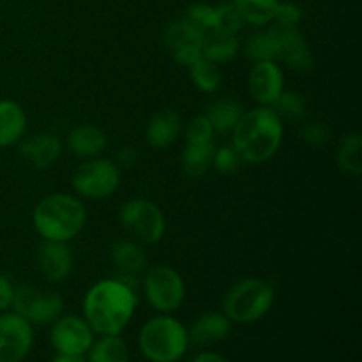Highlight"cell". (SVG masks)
<instances>
[{"label":"cell","instance_id":"6da1fadb","mask_svg":"<svg viewBox=\"0 0 362 362\" xmlns=\"http://www.w3.org/2000/svg\"><path fill=\"white\" fill-rule=\"evenodd\" d=\"M136 278L119 274L101 279L87 290L83 297V315L95 336L122 334L133 320L138 306Z\"/></svg>","mask_w":362,"mask_h":362},{"label":"cell","instance_id":"7a4b0ae2","mask_svg":"<svg viewBox=\"0 0 362 362\" xmlns=\"http://www.w3.org/2000/svg\"><path fill=\"white\" fill-rule=\"evenodd\" d=\"M285 136L283 120L271 106H257L244 112L232 131V147L243 163L262 165L278 154Z\"/></svg>","mask_w":362,"mask_h":362},{"label":"cell","instance_id":"3957f363","mask_svg":"<svg viewBox=\"0 0 362 362\" xmlns=\"http://www.w3.org/2000/svg\"><path fill=\"white\" fill-rule=\"evenodd\" d=\"M87 223L83 202L74 194L53 193L42 198L32 212V225L42 240L71 243Z\"/></svg>","mask_w":362,"mask_h":362},{"label":"cell","instance_id":"277c9868","mask_svg":"<svg viewBox=\"0 0 362 362\" xmlns=\"http://www.w3.org/2000/svg\"><path fill=\"white\" fill-rule=\"evenodd\" d=\"M189 345L187 327L172 315L158 313L138 332V349L148 362H179Z\"/></svg>","mask_w":362,"mask_h":362},{"label":"cell","instance_id":"5b68a950","mask_svg":"<svg viewBox=\"0 0 362 362\" xmlns=\"http://www.w3.org/2000/svg\"><path fill=\"white\" fill-rule=\"evenodd\" d=\"M276 293L262 278H244L228 288L223 299V313L232 324L250 325L262 320L274 306Z\"/></svg>","mask_w":362,"mask_h":362},{"label":"cell","instance_id":"8992f818","mask_svg":"<svg viewBox=\"0 0 362 362\" xmlns=\"http://www.w3.org/2000/svg\"><path fill=\"white\" fill-rule=\"evenodd\" d=\"M119 221L131 239L147 246L161 243L166 233L165 214L158 204L147 198L126 202L119 212Z\"/></svg>","mask_w":362,"mask_h":362},{"label":"cell","instance_id":"52a82bcc","mask_svg":"<svg viewBox=\"0 0 362 362\" xmlns=\"http://www.w3.org/2000/svg\"><path fill=\"white\" fill-rule=\"evenodd\" d=\"M144 296L152 310L163 315H172L186 299V283L179 271L165 264L148 269L141 281Z\"/></svg>","mask_w":362,"mask_h":362},{"label":"cell","instance_id":"ba28073f","mask_svg":"<svg viewBox=\"0 0 362 362\" xmlns=\"http://www.w3.org/2000/svg\"><path fill=\"white\" fill-rule=\"evenodd\" d=\"M120 168L115 161L105 158L85 159L73 173L71 186L78 198L105 200L120 187Z\"/></svg>","mask_w":362,"mask_h":362},{"label":"cell","instance_id":"9c48e42d","mask_svg":"<svg viewBox=\"0 0 362 362\" xmlns=\"http://www.w3.org/2000/svg\"><path fill=\"white\" fill-rule=\"evenodd\" d=\"M64 297L52 290L35 288L30 285L14 286L11 310L23 317L32 325H52L64 315Z\"/></svg>","mask_w":362,"mask_h":362},{"label":"cell","instance_id":"30bf717a","mask_svg":"<svg viewBox=\"0 0 362 362\" xmlns=\"http://www.w3.org/2000/svg\"><path fill=\"white\" fill-rule=\"evenodd\" d=\"M94 339V331L80 315H60L49 329V343L57 354L85 356Z\"/></svg>","mask_w":362,"mask_h":362},{"label":"cell","instance_id":"8fae6325","mask_svg":"<svg viewBox=\"0 0 362 362\" xmlns=\"http://www.w3.org/2000/svg\"><path fill=\"white\" fill-rule=\"evenodd\" d=\"M34 345V325L14 311L0 313V362H23Z\"/></svg>","mask_w":362,"mask_h":362},{"label":"cell","instance_id":"7c38bea8","mask_svg":"<svg viewBox=\"0 0 362 362\" xmlns=\"http://www.w3.org/2000/svg\"><path fill=\"white\" fill-rule=\"evenodd\" d=\"M202 35H198L182 18L172 20L163 30V45L175 64L189 67L202 59Z\"/></svg>","mask_w":362,"mask_h":362},{"label":"cell","instance_id":"4fadbf2b","mask_svg":"<svg viewBox=\"0 0 362 362\" xmlns=\"http://www.w3.org/2000/svg\"><path fill=\"white\" fill-rule=\"evenodd\" d=\"M247 90L258 106H272L285 90V74L278 62H255L247 74Z\"/></svg>","mask_w":362,"mask_h":362},{"label":"cell","instance_id":"5bb4252c","mask_svg":"<svg viewBox=\"0 0 362 362\" xmlns=\"http://www.w3.org/2000/svg\"><path fill=\"white\" fill-rule=\"evenodd\" d=\"M278 32V62L286 64L297 73H306L315 66V57L310 42L297 27L274 25Z\"/></svg>","mask_w":362,"mask_h":362},{"label":"cell","instance_id":"9a60e30c","mask_svg":"<svg viewBox=\"0 0 362 362\" xmlns=\"http://www.w3.org/2000/svg\"><path fill=\"white\" fill-rule=\"evenodd\" d=\"M37 267L49 283L66 281L74 267V255L69 243L42 240L37 250Z\"/></svg>","mask_w":362,"mask_h":362},{"label":"cell","instance_id":"2e32d148","mask_svg":"<svg viewBox=\"0 0 362 362\" xmlns=\"http://www.w3.org/2000/svg\"><path fill=\"white\" fill-rule=\"evenodd\" d=\"M64 144L57 134L37 133L32 136L21 138L18 144V152L23 156L35 170H46L59 161Z\"/></svg>","mask_w":362,"mask_h":362},{"label":"cell","instance_id":"e0dca14e","mask_svg":"<svg viewBox=\"0 0 362 362\" xmlns=\"http://www.w3.org/2000/svg\"><path fill=\"white\" fill-rule=\"evenodd\" d=\"M232 322L223 311H209L193 322L187 332L189 341L197 346H212L225 341L232 332Z\"/></svg>","mask_w":362,"mask_h":362},{"label":"cell","instance_id":"ac0fdd59","mask_svg":"<svg viewBox=\"0 0 362 362\" xmlns=\"http://www.w3.org/2000/svg\"><path fill=\"white\" fill-rule=\"evenodd\" d=\"M182 131V119L172 108L159 110L151 117L145 127V140L152 148H168L175 144Z\"/></svg>","mask_w":362,"mask_h":362},{"label":"cell","instance_id":"d6986e66","mask_svg":"<svg viewBox=\"0 0 362 362\" xmlns=\"http://www.w3.org/2000/svg\"><path fill=\"white\" fill-rule=\"evenodd\" d=\"M108 145L105 131L92 124H81L67 134V148L80 159H94L105 152Z\"/></svg>","mask_w":362,"mask_h":362},{"label":"cell","instance_id":"ffe728a7","mask_svg":"<svg viewBox=\"0 0 362 362\" xmlns=\"http://www.w3.org/2000/svg\"><path fill=\"white\" fill-rule=\"evenodd\" d=\"M27 113L20 103L0 99V148L20 144L27 133Z\"/></svg>","mask_w":362,"mask_h":362},{"label":"cell","instance_id":"44dd1931","mask_svg":"<svg viewBox=\"0 0 362 362\" xmlns=\"http://www.w3.org/2000/svg\"><path fill=\"white\" fill-rule=\"evenodd\" d=\"M110 258L117 267L119 274L138 278L147 269V253L144 246L133 239H122L113 243L110 250Z\"/></svg>","mask_w":362,"mask_h":362},{"label":"cell","instance_id":"7402d4cb","mask_svg":"<svg viewBox=\"0 0 362 362\" xmlns=\"http://www.w3.org/2000/svg\"><path fill=\"white\" fill-rule=\"evenodd\" d=\"M214 141L212 144H186L180 156V168L187 179H200L212 168L214 159Z\"/></svg>","mask_w":362,"mask_h":362},{"label":"cell","instance_id":"603a6c76","mask_svg":"<svg viewBox=\"0 0 362 362\" xmlns=\"http://www.w3.org/2000/svg\"><path fill=\"white\" fill-rule=\"evenodd\" d=\"M244 112H246V110L240 105V101L232 98H221L216 99L214 103H211L209 108L205 110L204 115L211 120L216 133L226 134L232 133L233 127L237 126V122H239V119L243 117Z\"/></svg>","mask_w":362,"mask_h":362},{"label":"cell","instance_id":"cb8c5ba5","mask_svg":"<svg viewBox=\"0 0 362 362\" xmlns=\"http://www.w3.org/2000/svg\"><path fill=\"white\" fill-rule=\"evenodd\" d=\"M129 346L120 338V334L99 336L85 354L87 362H129Z\"/></svg>","mask_w":362,"mask_h":362},{"label":"cell","instance_id":"d4e9b609","mask_svg":"<svg viewBox=\"0 0 362 362\" xmlns=\"http://www.w3.org/2000/svg\"><path fill=\"white\" fill-rule=\"evenodd\" d=\"M237 53H239V39H237V35L211 32L202 41V57L218 64V66L233 60Z\"/></svg>","mask_w":362,"mask_h":362},{"label":"cell","instance_id":"484cf974","mask_svg":"<svg viewBox=\"0 0 362 362\" xmlns=\"http://www.w3.org/2000/svg\"><path fill=\"white\" fill-rule=\"evenodd\" d=\"M336 163L338 168L345 173L346 177H357L362 172V136L359 133H346L343 134L338 144V152H336Z\"/></svg>","mask_w":362,"mask_h":362},{"label":"cell","instance_id":"4316f807","mask_svg":"<svg viewBox=\"0 0 362 362\" xmlns=\"http://www.w3.org/2000/svg\"><path fill=\"white\" fill-rule=\"evenodd\" d=\"M244 52H246L247 59L253 62H262V60L278 62V32H276L274 25L255 32L247 39Z\"/></svg>","mask_w":362,"mask_h":362},{"label":"cell","instance_id":"83f0119b","mask_svg":"<svg viewBox=\"0 0 362 362\" xmlns=\"http://www.w3.org/2000/svg\"><path fill=\"white\" fill-rule=\"evenodd\" d=\"M244 23L253 27H267L274 21L279 0H232Z\"/></svg>","mask_w":362,"mask_h":362},{"label":"cell","instance_id":"f1b7e54d","mask_svg":"<svg viewBox=\"0 0 362 362\" xmlns=\"http://www.w3.org/2000/svg\"><path fill=\"white\" fill-rule=\"evenodd\" d=\"M187 71H189V78L194 87L198 90L205 92V94H214L221 87V69H219L218 64L211 62V60L204 59V57L198 59L194 64H191Z\"/></svg>","mask_w":362,"mask_h":362},{"label":"cell","instance_id":"f546056e","mask_svg":"<svg viewBox=\"0 0 362 362\" xmlns=\"http://www.w3.org/2000/svg\"><path fill=\"white\" fill-rule=\"evenodd\" d=\"M184 21L197 32L198 35H202V39L205 35H209L211 32H214L216 27V14H214V6H209V4L197 2L191 4L186 9V13L182 14Z\"/></svg>","mask_w":362,"mask_h":362},{"label":"cell","instance_id":"4dcf8cb0","mask_svg":"<svg viewBox=\"0 0 362 362\" xmlns=\"http://www.w3.org/2000/svg\"><path fill=\"white\" fill-rule=\"evenodd\" d=\"M271 108L278 113L281 120H300L306 115V99L300 92L283 90Z\"/></svg>","mask_w":362,"mask_h":362},{"label":"cell","instance_id":"1f68e13d","mask_svg":"<svg viewBox=\"0 0 362 362\" xmlns=\"http://www.w3.org/2000/svg\"><path fill=\"white\" fill-rule=\"evenodd\" d=\"M216 14V27L214 32H221V34H232L237 35L244 27V20L240 18L239 11L235 9L233 2H223L214 6Z\"/></svg>","mask_w":362,"mask_h":362},{"label":"cell","instance_id":"d6a6232c","mask_svg":"<svg viewBox=\"0 0 362 362\" xmlns=\"http://www.w3.org/2000/svg\"><path fill=\"white\" fill-rule=\"evenodd\" d=\"M184 134H186V144H212L216 131L211 120L202 113L187 120L184 126Z\"/></svg>","mask_w":362,"mask_h":362},{"label":"cell","instance_id":"836d02e7","mask_svg":"<svg viewBox=\"0 0 362 362\" xmlns=\"http://www.w3.org/2000/svg\"><path fill=\"white\" fill-rule=\"evenodd\" d=\"M240 163H243V159H240L239 152L232 145H223L214 151L212 168L218 170L219 173H233L239 170Z\"/></svg>","mask_w":362,"mask_h":362},{"label":"cell","instance_id":"e575fe53","mask_svg":"<svg viewBox=\"0 0 362 362\" xmlns=\"http://www.w3.org/2000/svg\"><path fill=\"white\" fill-rule=\"evenodd\" d=\"M299 136L311 147H324L331 140V129L322 122H306L300 127Z\"/></svg>","mask_w":362,"mask_h":362},{"label":"cell","instance_id":"d590c367","mask_svg":"<svg viewBox=\"0 0 362 362\" xmlns=\"http://www.w3.org/2000/svg\"><path fill=\"white\" fill-rule=\"evenodd\" d=\"M274 21L281 27H297L303 21V11L293 2H278Z\"/></svg>","mask_w":362,"mask_h":362},{"label":"cell","instance_id":"8d00e7d4","mask_svg":"<svg viewBox=\"0 0 362 362\" xmlns=\"http://www.w3.org/2000/svg\"><path fill=\"white\" fill-rule=\"evenodd\" d=\"M14 297V285L7 276L0 274V313L9 311L13 306Z\"/></svg>","mask_w":362,"mask_h":362},{"label":"cell","instance_id":"74e56055","mask_svg":"<svg viewBox=\"0 0 362 362\" xmlns=\"http://www.w3.org/2000/svg\"><path fill=\"white\" fill-rule=\"evenodd\" d=\"M138 161V151L133 147H124L120 148L119 154H117V165H119V168H131V166L134 165V163Z\"/></svg>","mask_w":362,"mask_h":362},{"label":"cell","instance_id":"f35d334b","mask_svg":"<svg viewBox=\"0 0 362 362\" xmlns=\"http://www.w3.org/2000/svg\"><path fill=\"white\" fill-rule=\"evenodd\" d=\"M191 362H230L226 357H223L221 354L212 352V350H205V352H200L197 357H194Z\"/></svg>","mask_w":362,"mask_h":362},{"label":"cell","instance_id":"ab89813d","mask_svg":"<svg viewBox=\"0 0 362 362\" xmlns=\"http://www.w3.org/2000/svg\"><path fill=\"white\" fill-rule=\"evenodd\" d=\"M49 362H87L85 356H67V354H55Z\"/></svg>","mask_w":362,"mask_h":362},{"label":"cell","instance_id":"60d3db41","mask_svg":"<svg viewBox=\"0 0 362 362\" xmlns=\"http://www.w3.org/2000/svg\"><path fill=\"white\" fill-rule=\"evenodd\" d=\"M0 163H2V148H0Z\"/></svg>","mask_w":362,"mask_h":362}]
</instances>
